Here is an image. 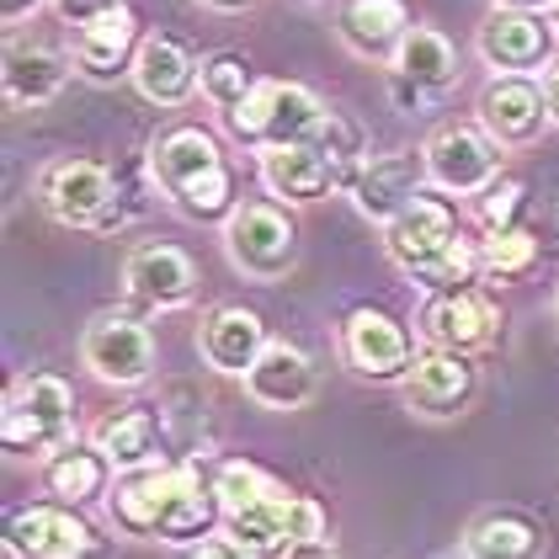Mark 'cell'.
<instances>
[{"mask_svg":"<svg viewBox=\"0 0 559 559\" xmlns=\"http://www.w3.org/2000/svg\"><path fill=\"white\" fill-rule=\"evenodd\" d=\"M384 251L389 261L416 277L427 294H453V288H469L474 272H479V251L459 235V214L448 198H431L421 192L400 218L384 224Z\"/></svg>","mask_w":559,"mask_h":559,"instance_id":"cell-1","label":"cell"},{"mask_svg":"<svg viewBox=\"0 0 559 559\" xmlns=\"http://www.w3.org/2000/svg\"><path fill=\"white\" fill-rule=\"evenodd\" d=\"M150 171H155V187H160L192 224H214V218H229L240 209V203H235L229 160H224L214 133L198 129V123H176V129L155 133V144H150Z\"/></svg>","mask_w":559,"mask_h":559,"instance_id":"cell-2","label":"cell"},{"mask_svg":"<svg viewBox=\"0 0 559 559\" xmlns=\"http://www.w3.org/2000/svg\"><path fill=\"white\" fill-rule=\"evenodd\" d=\"M75 431V394L59 373H27L5 394L0 411V442L16 459H53L59 448H70Z\"/></svg>","mask_w":559,"mask_h":559,"instance_id":"cell-3","label":"cell"},{"mask_svg":"<svg viewBox=\"0 0 559 559\" xmlns=\"http://www.w3.org/2000/svg\"><path fill=\"white\" fill-rule=\"evenodd\" d=\"M325 118H331L325 102L309 86H299V81H257V91L235 112H224V129L261 155V150H283V144L320 139Z\"/></svg>","mask_w":559,"mask_h":559,"instance_id":"cell-4","label":"cell"},{"mask_svg":"<svg viewBox=\"0 0 559 559\" xmlns=\"http://www.w3.org/2000/svg\"><path fill=\"white\" fill-rule=\"evenodd\" d=\"M224 251L251 283H277L299 261V229L277 203H240L224 218Z\"/></svg>","mask_w":559,"mask_h":559,"instance_id":"cell-5","label":"cell"},{"mask_svg":"<svg viewBox=\"0 0 559 559\" xmlns=\"http://www.w3.org/2000/svg\"><path fill=\"white\" fill-rule=\"evenodd\" d=\"M427 155V176L437 192H453V198H479L485 187L501 181V144L485 129L469 123H448L421 144Z\"/></svg>","mask_w":559,"mask_h":559,"instance_id":"cell-6","label":"cell"},{"mask_svg":"<svg viewBox=\"0 0 559 559\" xmlns=\"http://www.w3.org/2000/svg\"><path fill=\"white\" fill-rule=\"evenodd\" d=\"M38 198L59 224L70 229H112L118 218V176L102 160H53L38 181Z\"/></svg>","mask_w":559,"mask_h":559,"instance_id":"cell-7","label":"cell"},{"mask_svg":"<svg viewBox=\"0 0 559 559\" xmlns=\"http://www.w3.org/2000/svg\"><path fill=\"white\" fill-rule=\"evenodd\" d=\"M81 362L102 384L139 389L155 373V336L133 314H96L81 336Z\"/></svg>","mask_w":559,"mask_h":559,"instance_id":"cell-8","label":"cell"},{"mask_svg":"<svg viewBox=\"0 0 559 559\" xmlns=\"http://www.w3.org/2000/svg\"><path fill=\"white\" fill-rule=\"evenodd\" d=\"M342 357L357 379H373V384H389V379H405L411 362H416V346H411V331L389 314V309H352L342 325Z\"/></svg>","mask_w":559,"mask_h":559,"instance_id":"cell-9","label":"cell"},{"mask_svg":"<svg viewBox=\"0 0 559 559\" xmlns=\"http://www.w3.org/2000/svg\"><path fill=\"white\" fill-rule=\"evenodd\" d=\"M123 294L133 304H144V309H160V314L187 309V304L198 299V266L176 246L144 240V246H133L129 257H123Z\"/></svg>","mask_w":559,"mask_h":559,"instance_id":"cell-10","label":"cell"},{"mask_svg":"<svg viewBox=\"0 0 559 559\" xmlns=\"http://www.w3.org/2000/svg\"><path fill=\"white\" fill-rule=\"evenodd\" d=\"M257 171H261V181H266V192L283 198V203H320V198L336 192V187L352 192L346 171L336 166V155H331L320 139H309V144H283V150H261Z\"/></svg>","mask_w":559,"mask_h":559,"instance_id":"cell-11","label":"cell"},{"mask_svg":"<svg viewBox=\"0 0 559 559\" xmlns=\"http://www.w3.org/2000/svg\"><path fill=\"white\" fill-rule=\"evenodd\" d=\"M474 362L469 352H448V346H427L416 352L411 373H405V405L416 416H431V421H448L459 416L474 400Z\"/></svg>","mask_w":559,"mask_h":559,"instance_id":"cell-12","label":"cell"},{"mask_svg":"<svg viewBox=\"0 0 559 559\" xmlns=\"http://www.w3.org/2000/svg\"><path fill=\"white\" fill-rule=\"evenodd\" d=\"M11 559H96V533L75 507H22L5 533Z\"/></svg>","mask_w":559,"mask_h":559,"instance_id":"cell-13","label":"cell"},{"mask_svg":"<svg viewBox=\"0 0 559 559\" xmlns=\"http://www.w3.org/2000/svg\"><path fill=\"white\" fill-rule=\"evenodd\" d=\"M549 123V102L544 86H533L527 75H496L479 91V129L490 133L501 150H527Z\"/></svg>","mask_w":559,"mask_h":559,"instance_id":"cell-14","label":"cell"},{"mask_svg":"<svg viewBox=\"0 0 559 559\" xmlns=\"http://www.w3.org/2000/svg\"><path fill=\"white\" fill-rule=\"evenodd\" d=\"M427 155H411V150H394V155H373L362 176H357V187H352V203H357V214L373 218V224H389V218H400L421 192H427Z\"/></svg>","mask_w":559,"mask_h":559,"instance_id":"cell-15","label":"cell"},{"mask_svg":"<svg viewBox=\"0 0 559 559\" xmlns=\"http://www.w3.org/2000/svg\"><path fill=\"white\" fill-rule=\"evenodd\" d=\"M416 331L427 346H448V352H479L496 336V309L479 288H453V294H431L416 314Z\"/></svg>","mask_w":559,"mask_h":559,"instance_id":"cell-16","label":"cell"},{"mask_svg":"<svg viewBox=\"0 0 559 559\" xmlns=\"http://www.w3.org/2000/svg\"><path fill=\"white\" fill-rule=\"evenodd\" d=\"M133 91L155 107H187L192 91L203 86V64L187 53L181 38H166V33H150L139 53H133Z\"/></svg>","mask_w":559,"mask_h":559,"instance_id":"cell-17","label":"cell"},{"mask_svg":"<svg viewBox=\"0 0 559 559\" xmlns=\"http://www.w3.org/2000/svg\"><path fill=\"white\" fill-rule=\"evenodd\" d=\"M192 464H155V469H133L118 479L112 501H107V516L112 527H123L129 538H160V516L171 507V496L181 490Z\"/></svg>","mask_w":559,"mask_h":559,"instance_id":"cell-18","label":"cell"},{"mask_svg":"<svg viewBox=\"0 0 559 559\" xmlns=\"http://www.w3.org/2000/svg\"><path fill=\"white\" fill-rule=\"evenodd\" d=\"M474 48H479V59L496 75H522V70H533V64L549 59V27L533 11H501V5H490V16L474 33Z\"/></svg>","mask_w":559,"mask_h":559,"instance_id":"cell-19","label":"cell"},{"mask_svg":"<svg viewBox=\"0 0 559 559\" xmlns=\"http://www.w3.org/2000/svg\"><path fill=\"white\" fill-rule=\"evenodd\" d=\"M459 81V53L437 27H411L400 53L389 59V86L400 102H427Z\"/></svg>","mask_w":559,"mask_h":559,"instance_id":"cell-20","label":"cell"},{"mask_svg":"<svg viewBox=\"0 0 559 559\" xmlns=\"http://www.w3.org/2000/svg\"><path fill=\"white\" fill-rule=\"evenodd\" d=\"M266 346H272L266 342V325H261L257 309H246V304H218L214 314L203 320V331H198L203 362L214 373H229V379H246Z\"/></svg>","mask_w":559,"mask_h":559,"instance_id":"cell-21","label":"cell"},{"mask_svg":"<svg viewBox=\"0 0 559 559\" xmlns=\"http://www.w3.org/2000/svg\"><path fill=\"white\" fill-rule=\"evenodd\" d=\"M320 389V373L309 362V352L288 342H272L257 357V368L246 373V394L257 400L261 411H304Z\"/></svg>","mask_w":559,"mask_h":559,"instance_id":"cell-22","label":"cell"},{"mask_svg":"<svg viewBox=\"0 0 559 559\" xmlns=\"http://www.w3.org/2000/svg\"><path fill=\"white\" fill-rule=\"evenodd\" d=\"M336 33L357 59H394L411 33V5L405 0H342Z\"/></svg>","mask_w":559,"mask_h":559,"instance_id":"cell-23","label":"cell"},{"mask_svg":"<svg viewBox=\"0 0 559 559\" xmlns=\"http://www.w3.org/2000/svg\"><path fill=\"white\" fill-rule=\"evenodd\" d=\"M96 448L107 453V464L118 474L133 469H155L166 464V431H160V416L150 405H133V411H118L96 427Z\"/></svg>","mask_w":559,"mask_h":559,"instance_id":"cell-24","label":"cell"},{"mask_svg":"<svg viewBox=\"0 0 559 559\" xmlns=\"http://www.w3.org/2000/svg\"><path fill=\"white\" fill-rule=\"evenodd\" d=\"M139 22H133V11H107V16H96L81 27V38H75V70L91 75V81H118L123 70H133V53H139Z\"/></svg>","mask_w":559,"mask_h":559,"instance_id":"cell-25","label":"cell"},{"mask_svg":"<svg viewBox=\"0 0 559 559\" xmlns=\"http://www.w3.org/2000/svg\"><path fill=\"white\" fill-rule=\"evenodd\" d=\"M70 81V59L48 44H16L5 48V102L11 107H48Z\"/></svg>","mask_w":559,"mask_h":559,"instance_id":"cell-26","label":"cell"},{"mask_svg":"<svg viewBox=\"0 0 559 559\" xmlns=\"http://www.w3.org/2000/svg\"><path fill=\"white\" fill-rule=\"evenodd\" d=\"M464 555L469 559H538L544 555V533L527 512H485L464 533Z\"/></svg>","mask_w":559,"mask_h":559,"instance_id":"cell-27","label":"cell"},{"mask_svg":"<svg viewBox=\"0 0 559 559\" xmlns=\"http://www.w3.org/2000/svg\"><path fill=\"white\" fill-rule=\"evenodd\" d=\"M107 453L102 448H59L53 459H44V485L48 496L59 501V507H81L91 496H102V485H107Z\"/></svg>","mask_w":559,"mask_h":559,"instance_id":"cell-28","label":"cell"},{"mask_svg":"<svg viewBox=\"0 0 559 559\" xmlns=\"http://www.w3.org/2000/svg\"><path fill=\"white\" fill-rule=\"evenodd\" d=\"M251 91H257V75H251L246 53H209L203 59V96L218 112H235Z\"/></svg>","mask_w":559,"mask_h":559,"instance_id":"cell-29","label":"cell"},{"mask_svg":"<svg viewBox=\"0 0 559 559\" xmlns=\"http://www.w3.org/2000/svg\"><path fill=\"white\" fill-rule=\"evenodd\" d=\"M533 261H538V240H533L527 229L485 235V246H479V272H485L490 283H512V277H522Z\"/></svg>","mask_w":559,"mask_h":559,"instance_id":"cell-30","label":"cell"},{"mask_svg":"<svg viewBox=\"0 0 559 559\" xmlns=\"http://www.w3.org/2000/svg\"><path fill=\"white\" fill-rule=\"evenodd\" d=\"M277 479L257 464H246V459H229V464H218L214 469V496H218V512H240V507H251L261 501L266 490H272Z\"/></svg>","mask_w":559,"mask_h":559,"instance_id":"cell-31","label":"cell"},{"mask_svg":"<svg viewBox=\"0 0 559 559\" xmlns=\"http://www.w3.org/2000/svg\"><path fill=\"white\" fill-rule=\"evenodd\" d=\"M522 203H527V187H522L516 176H501L496 187H485V192H479V224H485V235L522 229V224H516V218H522Z\"/></svg>","mask_w":559,"mask_h":559,"instance_id":"cell-32","label":"cell"},{"mask_svg":"<svg viewBox=\"0 0 559 559\" xmlns=\"http://www.w3.org/2000/svg\"><path fill=\"white\" fill-rule=\"evenodd\" d=\"M53 11H59V22L86 27V22L107 16V11H123V0H53Z\"/></svg>","mask_w":559,"mask_h":559,"instance_id":"cell-33","label":"cell"},{"mask_svg":"<svg viewBox=\"0 0 559 559\" xmlns=\"http://www.w3.org/2000/svg\"><path fill=\"white\" fill-rule=\"evenodd\" d=\"M277 559H342V555H336L331 538H299V544H288Z\"/></svg>","mask_w":559,"mask_h":559,"instance_id":"cell-34","label":"cell"},{"mask_svg":"<svg viewBox=\"0 0 559 559\" xmlns=\"http://www.w3.org/2000/svg\"><path fill=\"white\" fill-rule=\"evenodd\" d=\"M544 102H549V123H559V64H549L544 75Z\"/></svg>","mask_w":559,"mask_h":559,"instance_id":"cell-35","label":"cell"},{"mask_svg":"<svg viewBox=\"0 0 559 559\" xmlns=\"http://www.w3.org/2000/svg\"><path fill=\"white\" fill-rule=\"evenodd\" d=\"M38 5H44V0H0V16H5V22H22V16H33Z\"/></svg>","mask_w":559,"mask_h":559,"instance_id":"cell-36","label":"cell"},{"mask_svg":"<svg viewBox=\"0 0 559 559\" xmlns=\"http://www.w3.org/2000/svg\"><path fill=\"white\" fill-rule=\"evenodd\" d=\"M501 11H533V16H544V11H555V0H496Z\"/></svg>","mask_w":559,"mask_h":559,"instance_id":"cell-37","label":"cell"},{"mask_svg":"<svg viewBox=\"0 0 559 559\" xmlns=\"http://www.w3.org/2000/svg\"><path fill=\"white\" fill-rule=\"evenodd\" d=\"M209 5H218V11H240V5H251V0H209Z\"/></svg>","mask_w":559,"mask_h":559,"instance_id":"cell-38","label":"cell"},{"mask_svg":"<svg viewBox=\"0 0 559 559\" xmlns=\"http://www.w3.org/2000/svg\"><path fill=\"white\" fill-rule=\"evenodd\" d=\"M549 16H555V33H559V0H555V11H549Z\"/></svg>","mask_w":559,"mask_h":559,"instance_id":"cell-39","label":"cell"},{"mask_svg":"<svg viewBox=\"0 0 559 559\" xmlns=\"http://www.w3.org/2000/svg\"><path fill=\"white\" fill-rule=\"evenodd\" d=\"M555 309H559V304H555Z\"/></svg>","mask_w":559,"mask_h":559,"instance_id":"cell-40","label":"cell"}]
</instances>
